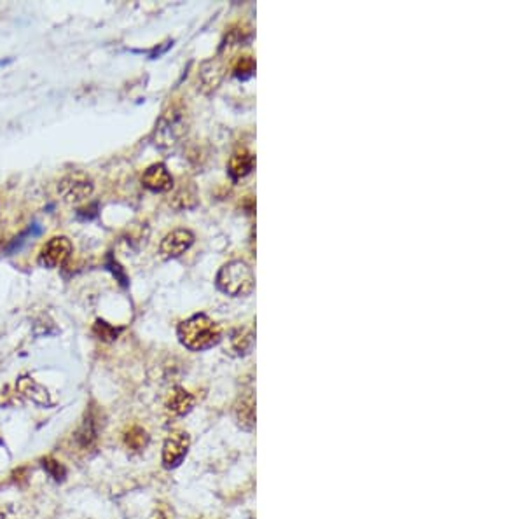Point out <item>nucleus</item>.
I'll use <instances>...</instances> for the list:
<instances>
[{
	"instance_id": "obj_1",
	"label": "nucleus",
	"mask_w": 524,
	"mask_h": 519,
	"mask_svg": "<svg viewBox=\"0 0 524 519\" xmlns=\"http://www.w3.org/2000/svg\"><path fill=\"white\" fill-rule=\"evenodd\" d=\"M177 334L182 345L192 352L211 348L222 339V331L217 322H214L204 313H197L182 322L177 329Z\"/></svg>"
},
{
	"instance_id": "obj_2",
	"label": "nucleus",
	"mask_w": 524,
	"mask_h": 519,
	"mask_svg": "<svg viewBox=\"0 0 524 519\" xmlns=\"http://www.w3.org/2000/svg\"><path fill=\"white\" fill-rule=\"evenodd\" d=\"M188 131V110L182 103L175 102L161 114L154 130V144L159 149H173L184 140Z\"/></svg>"
},
{
	"instance_id": "obj_3",
	"label": "nucleus",
	"mask_w": 524,
	"mask_h": 519,
	"mask_svg": "<svg viewBox=\"0 0 524 519\" xmlns=\"http://www.w3.org/2000/svg\"><path fill=\"white\" fill-rule=\"evenodd\" d=\"M215 284H217L218 291H222L224 294L232 296V297H242L249 296L250 292L256 287V277H254V271L245 261H229L224 266L221 268V271L217 273L215 278Z\"/></svg>"
},
{
	"instance_id": "obj_4",
	"label": "nucleus",
	"mask_w": 524,
	"mask_h": 519,
	"mask_svg": "<svg viewBox=\"0 0 524 519\" xmlns=\"http://www.w3.org/2000/svg\"><path fill=\"white\" fill-rule=\"evenodd\" d=\"M95 192V182L84 171H70L58 182V195L68 205H79V203L89 199Z\"/></svg>"
},
{
	"instance_id": "obj_5",
	"label": "nucleus",
	"mask_w": 524,
	"mask_h": 519,
	"mask_svg": "<svg viewBox=\"0 0 524 519\" xmlns=\"http://www.w3.org/2000/svg\"><path fill=\"white\" fill-rule=\"evenodd\" d=\"M74 247L67 236H53L48 243L41 249L39 254V264L48 270H56L62 268L72 257Z\"/></svg>"
},
{
	"instance_id": "obj_6",
	"label": "nucleus",
	"mask_w": 524,
	"mask_h": 519,
	"mask_svg": "<svg viewBox=\"0 0 524 519\" xmlns=\"http://www.w3.org/2000/svg\"><path fill=\"white\" fill-rule=\"evenodd\" d=\"M195 243V235L189 229H175L168 232L159 245V254L163 259H175L188 252Z\"/></svg>"
},
{
	"instance_id": "obj_7",
	"label": "nucleus",
	"mask_w": 524,
	"mask_h": 519,
	"mask_svg": "<svg viewBox=\"0 0 524 519\" xmlns=\"http://www.w3.org/2000/svg\"><path fill=\"white\" fill-rule=\"evenodd\" d=\"M189 449V435L185 432H173L168 435L163 447V464L166 468H175L182 464Z\"/></svg>"
},
{
	"instance_id": "obj_8",
	"label": "nucleus",
	"mask_w": 524,
	"mask_h": 519,
	"mask_svg": "<svg viewBox=\"0 0 524 519\" xmlns=\"http://www.w3.org/2000/svg\"><path fill=\"white\" fill-rule=\"evenodd\" d=\"M142 184L149 191L166 192L173 188V177L170 175L168 168L163 163L150 164L142 175Z\"/></svg>"
},
{
	"instance_id": "obj_9",
	"label": "nucleus",
	"mask_w": 524,
	"mask_h": 519,
	"mask_svg": "<svg viewBox=\"0 0 524 519\" xmlns=\"http://www.w3.org/2000/svg\"><path fill=\"white\" fill-rule=\"evenodd\" d=\"M225 74V58L218 53L215 58L203 62L199 69V82L203 91H214Z\"/></svg>"
},
{
	"instance_id": "obj_10",
	"label": "nucleus",
	"mask_w": 524,
	"mask_h": 519,
	"mask_svg": "<svg viewBox=\"0 0 524 519\" xmlns=\"http://www.w3.org/2000/svg\"><path fill=\"white\" fill-rule=\"evenodd\" d=\"M16 390L20 392L21 397L39 404V406H51L53 404L48 390L41 383L35 381L34 378H30V376H21L16 383Z\"/></svg>"
},
{
	"instance_id": "obj_11",
	"label": "nucleus",
	"mask_w": 524,
	"mask_h": 519,
	"mask_svg": "<svg viewBox=\"0 0 524 519\" xmlns=\"http://www.w3.org/2000/svg\"><path fill=\"white\" fill-rule=\"evenodd\" d=\"M98 421H96L95 414L86 413V418L74 434L75 445L84 451L93 449L96 446V441H98Z\"/></svg>"
},
{
	"instance_id": "obj_12",
	"label": "nucleus",
	"mask_w": 524,
	"mask_h": 519,
	"mask_svg": "<svg viewBox=\"0 0 524 519\" xmlns=\"http://www.w3.org/2000/svg\"><path fill=\"white\" fill-rule=\"evenodd\" d=\"M254 166H256V157H254V154L249 152L247 149H240L236 150L231 156V159H229L228 170L229 175H231L235 180H240V178L247 177V175L254 170Z\"/></svg>"
},
{
	"instance_id": "obj_13",
	"label": "nucleus",
	"mask_w": 524,
	"mask_h": 519,
	"mask_svg": "<svg viewBox=\"0 0 524 519\" xmlns=\"http://www.w3.org/2000/svg\"><path fill=\"white\" fill-rule=\"evenodd\" d=\"M192 404H195V399H192V395L188 392V390L175 388L173 393L170 395V399H168L166 407L170 413L177 414V416H182V414L191 411Z\"/></svg>"
},
{
	"instance_id": "obj_14",
	"label": "nucleus",
	"mask_w": 524,
	"mask_h": 519,
	"mask_svg": "<svg viewBox=\"0 0 524 519\" xmlns=\"http://www.w3.org/2000/svg\"><path fill=\"white\" fill-rule=\"evenodd\" d=\"M236 416H238L240 425L243 428H252L256 423V404H254V397L247 395L245 399H242V402L236 407Z\"/></svg>"
},
{
	"instance_id": "obj_15",
	"label": "nucleus",
	"mask_w": 524,
	"mask_h": 519,
	"mask_svg": "<svg viewBox=\"0 0 524 519\" xmlns=\"http://www.w3.org/2000/svg\"><path fill=\"white\" fill-rule=\"evenodd\" d=\"M231 343H232V348H235L236 352L247 353L250 348H252V343H254L252 331H250V329H240V331H236L235 334H232Z\"/></svg>"
},
{
	"instance_id": "obj_16",
	"label": "nucleus",
	"mask_w": 524,
	"mask_h": 519,
	"mask_svg": "<svg viewBox=\"0 0 524 519\" xmlns=\"http://www.w3.org/2000/svg\"><path fill=\"white\" fill-rule=\"evenodd\" d=\"M121 331H123V329L114 327V325L107 324V322L103 320H96L95 325H93V334L98 339H102V341H114V339H117V336L121 334Z\"/></svg>"
},
{
	"instance_id": "obj_17",
	"label": "nucleus",
	"mask_w": 524,
	"mask_h": 519,
	"mask_svg": "<svg viewBox=\"0 0 524 519\" xmlns=\"http://www.w3.org/2000/svg\"><path fill=\"white\" fill-rule=\"evenodd\" d=\"M256 72V60L250 55H243L236 60L235 75L240 79H249Z\"/></svg>"
},
{
	"instance_id": "obj_18",
	"label": "nucleus",
	"mask_w": 524,
	"mask_h": 519,
	"mask_svg": "<svg viewBox=\"0 0 524 519\" xmlns=\"http://www.w3.org/2000/svg\"><path fill=\"white\" fill-rule=\"evenodd\" d=\"M42 467H44V471L48 472L49 478L55 479L56 482L65 481V478H67V468L63 467V465L60 464L58 460H55V458H51V456L42 458Z\"/></svg>"
},
{
	"instance_id": "obj_19",
	"label": "nucleus",
	"mask_w": 524,
	"mask_h": 519,
	"mask_svg": "<svg viewBox=\"0 0 524 519\" xmlns=\"http://www.w3.org/2000/svg\"><path fill=\"white\" fill-rule=\"evenodd\" d=\"M124 441H126V446L131 447V449H142V447H145L147 442H149V435H147V432L142 431L140 427H133L126 434Z\"/></svg>"
},
{
	"instance_id": "obj_20",
	"label": "nucleus",
	"mask_w": 524,
	"mask_h": 519,
	"mask_svg": "<svg viewBox=\"0 0 524 519\" xmlns=\"http://www.w3.org/2000/svg\"><path fill=\"white\" fill-rule=\"evenodd\" d=\"M185 188H188V184H184L177 192H175L173 205L177 206V209H189V206H192L196 203V189L195 191L188 192V189Z\"/></svg>"
},
{
	"instance_id": "obj_21",
	"label": "nucleus",
	"mask_w": 524,
	"mask_h": 519,
	"mask_svg": "<svg viewBox=\"0 0 524 519\" xmlns=\"http://www.w3.org/2000/svg\"><path fill=\"white\" fill-rule=\"evenodd\" d=\"M0 519H16L13 514V509H0Z\"/></svg>"
}]
</instances>
